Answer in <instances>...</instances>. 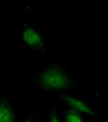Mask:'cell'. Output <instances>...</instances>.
<instances>
[{
    "label": "cell",
    "mask_w": 108,
    "mask_h": 122,
    "mask_svg": "<svg viewBox=\"0 0 108 122\" xmlns=\"http://www.w3.org/2000/svg\"><path fill=\"white\" fill-rule=\"evenodd\" d=\"M62 97L69 106H71L73 108V110L79 111L81 112L88 113V114H90V115H94L91 109L86 104H84L83 102L78 100V99H75V98L70 97H67V96H63Z\"/></svg>",
    "instance_id": "obj_2"
},
{
    "label": "cell",
    "mask_w": 108,
    "mask_h": 122,
    "mask_svg": "<svg viewBox=\"0 0 108 122\" xmlns=\"http://www.w3.org/2000/svg\"><path fill=\"white\" fill-rule=\"evenodd\" d=\"M14 113L9 103L5 99L0 102V122H13Z\"/></svg>",
    "instance_id": "obj_3"
},
{
    "label": "cell",
    "mask_w": 108,
    "mask_h": 122,
    "mask_svg": "<svg viewBox=\"0 0 108 122\" xmlns=\"http://www.w3.org/2000/svg\"><path fill=\"white\" fill-rule=\"evenodd\" d=\"M26 122H31V120H30V119H28V120H27Z\"/></svg>",
    "instance_id": "obj_7"
},
{
    "label": "cell",
    "mask_w": 108,
    "mask_h": 122,
    "mask_svg": "<svg viewBox=\"0 0 108 122\" xmlns=\"http://www.w3.org/2000/svg\"><path fill=\"white\" fill-rule=\"evenodd\" d=\"M22 37L25 43L29 46H37L42 43L41 36L31 28H25Z\"/></svg>",
    "instance_id": "obj_4"
},
{
    "label": "cell",
    "mask_w": 108,
    "mask_h": 122,
    "mask_svg": "<svg viewBox=\"0 0 108 122\" xmlns=\"http://www.w3.org/2000/svg\"><path fill=\"white\" fill-rule=\"evenodd\" d=\"M41 82L45 89H65L69 86V79L60 69L57 67L48 68L42 73Z\"/></svg>",
    "instance_id": "obj_1"
},
{
    "label": "cell",
    "mask_w": 108,
    "mask_h": 122,
    "mask_svg": "<svg viewBox=\"0 0 108 122\" xmlns=\"http://www.w3.org/2000/svg\"><path fill=\"white\" fill-rule=\"evenodd\" d=\"M50 122H60L59 121V119L57 118V116H56L55 112H52V113H51V121Z\"/></svg>",
    "instance_id": "obj_6"
},
{
    "label": "cell",
    "mask_w": 108,
    "mask_h": 122,
    "mask_svg": "<svg viewBox=\"0 0 108 122\" xmlns=\"http://www.w3.org/2000/svg\"><path fill=\"white\" fill-rule=\"evenodd\" d=\"M66 122H82V119L76 111L72 109L66 113Z\"/></svg>",
    "instance_id": "obj_5"
}]
</instances>
